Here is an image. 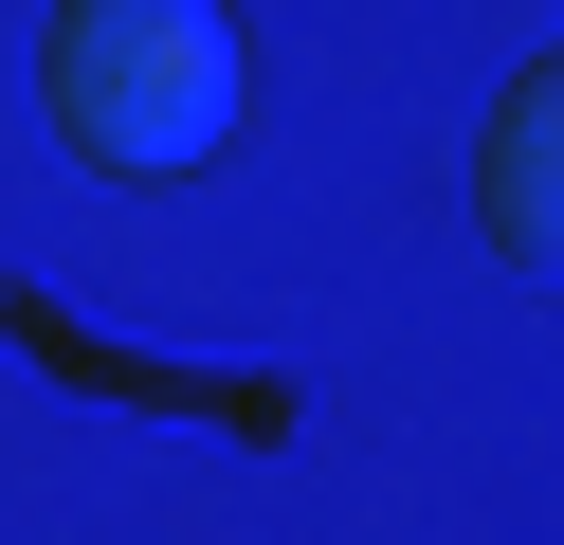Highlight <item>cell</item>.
Returning <instances> with one entry per match:
<instances>
[{
    "instance_id": "obj_2",
    "label": "cell",
    "mask_w": 564,
    "mask_h": 545,
    "mask_svg": "<svg viewBox=\"0 0 564 545\" xmlns=\"http://www.w3.org/2000/svg\"><path fill=\"white\" fill-rule=\"evenodd\" d=\"M546 164H564V73L528 55L510 91H491V145H474V218H491L510 254H546Z\"/></svg>"
},
{
    "instance_id": "obj_1",
    "label": "cell",
    "mask_w": 564,
    "mask_h": 545,
    "mask_svg": "<svg viewBox=\"0 0 564 545\" xmlns=\"http://www.w3.org/2000/svg\"><path fill=\"white\" fill-rule=\"evenodd\" d=\"M37 91H55V145H74V164L183 182V164L237 145V91H256V73H237V19H219V0H55Z\"/></svg>"
}]
</instances>
